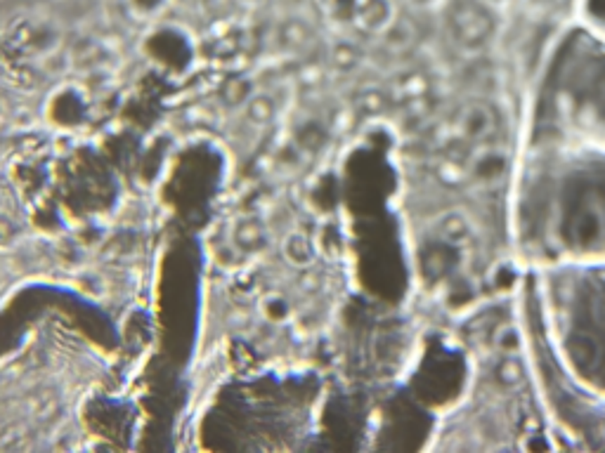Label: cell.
Masks as SVG:
<instances>
[{
	"mask_svg": "<svg viewBox=\"0 0 605 453\" xmlns=\"http://www.w3.org/2000/svg\"><path fill=\"white\" fill-rule=\"evenodd\" d=\"M492 128H495V116H492L489 107L473 104V107L466 109L462 118V130L469 140H485V137H489Z\"/></svg>",
	"mask_w": 605,
	"mask_h": 453,
	"instance_id": "6da1fadb",
	"label": "cell"
},
{
	"mask_svg": "<svg viewBox=\"0 0 605 453\" xmlns=\"http://www.w3.org/2000/svg\"><path fill=\"white\" fill-rule=\"evenodd\" d=\"M495 347L504 356H518L523 352V336L514 324H504L495 330Z\"/></svg>",
	"mask_w": 605,
	"mask_h": 453,
	"instance_id": "7a4b0ae2",
	"label": "cell"
},
{
	"mask_svg": "<svg viewBox=\"0 0 605 453\" xmlns=\"http://www.w3.org/2000/svg\"><path fill=\"white\" fill-rule=\"evenodd\" d=\"M499 378L504 382H511V385H515V382L521 380V378H523V369H521V363L515 362V356H508L506 362L501 363Z\"/></svg>",
	"mask_w": 605,
	"mask_h": 453,
	"instance_id": "3957f363",
	"label": "cell"
}]
</instances>
